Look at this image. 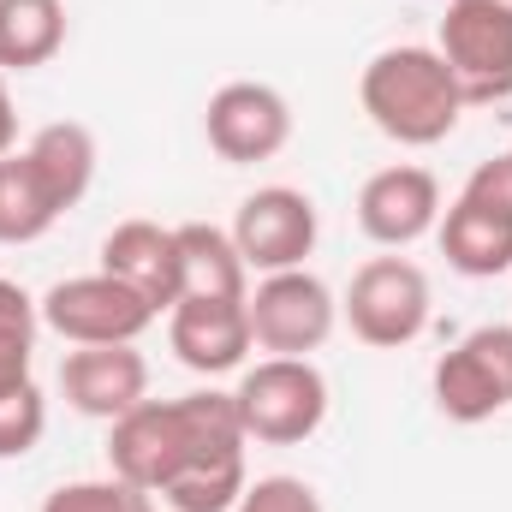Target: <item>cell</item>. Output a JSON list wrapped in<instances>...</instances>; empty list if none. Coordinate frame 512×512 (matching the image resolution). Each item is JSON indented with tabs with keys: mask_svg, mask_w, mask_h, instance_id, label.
I'll list each match as a JSON object with an SVG mask.
<instances>
[{
	"mask_svg": "<svg viewBox=\"0 0 512 512\" xmlns=\"http://www.w3.org/2000/svg\"><path fill=\"white\" fill-rule=\"evenodd\" d=\"M36 328H42V304H36L18 280H0V393H12V387L30 382Z\"/></svg>",
	"mask_w": 512,
	"mask_h": 512,
	"instance_id": "obj_20",
	"label": "cell"
},
{
	"mask_svg": "<svg viewBox=\"0 0 512 512\" xmlns=\"http://www.w3.org/2000/svg\"><path fill=\"white\" fill-rule=\"evenodd\" d=\"M60 393H66L72 411L114 423L131 405L149 399V364H143L137 346H78L60 364Z\"/></svg>",
	"mask_w": 512,
	"mask_h": 512,
	"instance_id": "obj_13",
	"label": "cell"
},
{
	"mask_svg": "<svg viewBox=\"0 0 512 512\" xmlns=\"http://www.w3.org/2000/svg\"><path fill=\"white\" fill-rule=\"evenodd\" d=\"M203 131H209V149L233 167H256V161H274L286 143H292V108L274 84H256V78H239V84H221L209 96V114H203Z\"/></svg>",
	"mask_w": 512,
	"mask_h": 512,
	"instance_id": "obj_9",
	"label": "cell"
},
{
	"mask_svg": "<svg viewBox=\"0 0 512 512\" xmlns=\"http://www.w3.org/2000/svg\"><path fill=\"white\" fill-rule=\"evenodd\" d=\"M24 155H30L36 179L48 185V197L60 203V215L84 203V191H90V179H96V137H90V126L54 120V126H42L24 143Z\"/></svg>",
	"mask_w": 512,
	"mask_h": 512,
	"instance_id": "obj_16",
	"label": "cell"
},
{
	"mask_svg": "<svg viewBox=\"0 0 512 512\" xmlns=\"http://www.w3.org/2000/svg\"><path fill=\"white\" fill-rule=\"evenodd\" d=\"M435 405L447 423H489L512 405V322L471 328L435 364Z\"/></svg>",
	"mask_w": 512,
	"mask_h": 512,
	"instance_id": "obj_8",
	"label": "cell"
},
{
	"mask_svg": "<svg viewBox=\"0 0 512 512\" xmlns=\"http://www.w3.org/2000/svg\"><path fill=\"white\" fill-rule=\"evenodd\" d=\"M36 304H42V328H54L72 346H137V334L155 322V310L108 268L60 280Z\"/></svg>",
	"mask_w": 512,
	"mask_h": 512,
	"instance_id": "obj_7",
	"label": "cell"
},
{
	"mask_svg": "<svg viewBox=\"0 0 512 512\" xmlns=\"http://www.w3.org/2000/svg\"><path fill=\"white\" fill-rule=\"evenodd\" d=\"M245 495V465H209V471H185L161 501L173 512H233Z\"/></svg>",
	"mask_w": 512,
	"mask_h": 512,
	"instance_id": "obj_22",
	"label": "cell"
},
{
	"mask_svg": "<svg viewBox=\"0 0 512 512\" xmlns=\"http://www.w3.org/2000/svg\"><path fill=\"white\" fill-rule=\"evenodd\" d=\"M233 512H322V495L304 477H256Z\"/></svg>",
	"mask_w": 512,
	"mask_h": 512,
	"instance_id": "obj_24",
	"label": "cell"
},
{
	"mask_svg": "<svg viewBox=\"0 0 512 512\" xmlns=\"http://www.w3.org/2000/svg\"><path fill=\"white\" fill-rule=\"evenodd\" d=\"M429 304H435L429 298V274L417 262H405V256H370L352 274L340 310H346V322H352V334L364 346L399 352V346H411L429 328Z\"/></svg>",
	"mask_w": 512,
	"mask_h": 512,
	"instance_id": "obj_5",
	"label": "cell"
},
{
	"mask_svg": "<svg viewBox=\"0 0 512 512\" xmlns=\"http://www.w3.org/2000/svg\"><path fill=\"white\" fill-rule=\"evenodd\" d=\"M245 417L233 393H185V399H143L108 423V471L137 483L143 495H167L185 471L245 465Z\"/></svg>",
	"mask_w": 512,
	"mask_h": 512,
	"instance_id": "obj_1",
	"label": "cell"
},
{
	"mask_svg": "<svg viewBox=\"0 0 512 512\" xmlns=\"http://www.w3.org/2000/svg\"><path fill=\"white\" fill-rule=\"evenodd\" d=\"M18 149V114H12V96H6V72H0V155Z\"/></svg>",
	"mask_w": 512,
	"mask_h": 512,
	"instance_id": "obj_26",
	"label": "cell"
},
{
	"mask_svg": "<svg viewBox=\"0 0 512 512\" xmlns=\"http://www.w3.org/2000/svg\"><path fill=\"white\" fill-rule=\"evenodd\" d=\"M42 429H48L42 387L24 382V387H12V393H0V459H24L42 441Z\"/></svg>",
	"mask_w": 512,
	"mask_h": 512,
	"instance_id": "obj_23",
	"label": "cell"
},
{
	"mask_svg": "<svg viewBox=\"0 0 512 512\" xmlns=\"http://www.w3.org/2000/svg\"><path fill=\"white\" fill-rule=\"evenodd\" d=\"M66 48V0H0V72H36Z\"/></svg>",
	"mask_w": 512,
	"mask_h": 512,
	"instance_id": "obj_18",
	"label": "cell"
},
{
	"mask_svg": "<svg viewBox=\"0 0 512 512\" xmlns=\"http://www.w3.org/2000/svg\"><path fill=\"white\" fill-rule=\"evenodd\" d=\"M179 233V280H185V298H251L245 286V256L233 245V233L209 227V221H185L173 227Z\"/></svg>",
	"mask_w": 512,
	"mask_h": 512,
	"instance_id": "obj_17",
	"label": "cell"
},
{
	"mask_svg": "<svg viewBox=\"0 0 512 512\" xmlns=\"http://www.w3.org/2000/svg\"><path fill=\"white\" fill-rule=\"evenodd\" d=\"M233 405H239L251 441H262V447H298L328 417V376L310 358H262V364L245 370Z\"/></svg>",
	"mask_w": 512,
	"mask_h": 512,
	"instance_id": "obj_4",
	"label": "cell"
},
{
	"mask_svg": "<svg viewBox=\"0 0 512 512\" xmlns=\"http://www.w3.org/2000/svg\"><path fill=\"white\" fill-rule=\"evenodd\" d=\"M459 197H471V203H483V209H495V215H512V149L495 155V161H477Z\"/></svg>",
	"mask_w": 512,
	"mask_h": 512,
	"instance_id": "obj_25",
	"label": "cell"
},
{
	"mask_svg": "<svg viewBox=\"0 0 512 512\" xmlns=\"http://www.w3.org/2000/svg\"><path fill=\"white\" fill-rule=\"evenodd\" d=\"M358 102L370 114V126L405 143V149H435L447 143L459 114H465V96L447 72V60L423 42H399V48H382L364 78H358Z\"/></svg>",
	"mask_w": 512,
	"mask_h": 512,
	"instance_id": "obj_2",
	"label": "cell"
},
{
	"mask_svg": "<svg viewBox=\"0 0 512 512\" xmlns=\"http://www.w3.org/2000/svg\"><path fill=\"white\" fill-rule=\"evenodd\" d=\"M167 340L185 370L197 376H227L251 352V310L245 298H179L167 310Z\"/></svg>",
	"mask_w": 512,
	"mask_h": 512,
	"instance_id": "obj_12",
	"label": "cell"
},
{
	"mask_svg": "<svg viewBox=\"0 0 512 512\" xmlns=\"http://www.w3.org/2000/svg\"><path fill=\"white\" fill-rule=\"evenodd\" d=\"M42 512H155V495H143L126 477H84V483H60Z\"/></svg>",
	"mask_w": 512,
	"mask_h": 512,
	"instance_id": "obj_21",
	"label": "cell"
},
{
	"mask_svg": "<svg viewBox=\"0 0 512 512\" xmlns=\"http://www.w3.org/2000/svg\"><path fill=\"white\" fill-rule=\"evenodd\" d=\"M251 310V340L268 358H310L328 346L334 322H340V304L328 292V280H316L310 268H280V274H262L256 292L245 298Z\"/></svg>",
	"mask_w": 512,
	"mask_h": 512,
	"instance_id": "obj_6",
	"label": "cell"
},
{
	"mask_svg": "<svg viewBox=\"0 0 512 512\" xmlns=\"http://www.w3.org/2000/svg\"><path fill=\"white\" fill-rule=\"evenodd\" d=\"M435 221H441V185L429 167L399 161V167L370 173L358 191V227H364V239H376L387 251L417 245L423 233H435Z\"/></svg>",
	"mask_w": 512,
	"mask_h": 512,
	"instance_id": "obj_11",
	"label": "cell"
},
{
	"mask_svg": "<svg viewBox=\"0 0 512 512\" xmlns=\"http://www.w3.org/2000/svg\"><path fill=\"white\" fill-rule=\"evenodd\" d=\"M507 6H512V0H507Z\"/></svg>",
	"mask_w": 512,
	"mask_h": 512,
	"instance_id": "obj_27",
	"label": "cell"
},
{
	"mask_svg": "<svg viewBox=\"0 0 512 512\" xmlns=\"http://www.w3.org/2000/svg\"><path fill=\"white\" fill-rule=\"evenodd\" d=\"M435 54L447 60L465 108L512 102V6L507 0H447Z\"/></svg>",
	"mask_w": 512,
	"mask_h": 512,
	"instance_id": "obj_3",
	"label": "cell"
},
{
	"mask_svg": "<svg viewBox=\"0 0 512 512\" xmlns=\"http://www.w3.org/2000/svg\"><path fill=\"white\" fill-rule=\"evenodd\" d=\"M447 268L471 274V280H495L512 268V215H495L471 197H453V209L435 221Z\"/></svg>",
	"mask_w": 512,
	"mask_h": 512,
	"instance_id": "obj_15",
	"label": "cell"
},
{
	"mask_svg": "<svg viewBox=\"0 0 512 512\" xmlns=\"http://www.w3.org/2000/svg\"><path fill=\"white\" fill-rule=\"evenodd\" d=\"M54 221H60V203L36 179L30 155L24 149L0 155V245H36Z\"/></svg>",
	"mask_w": 512,
	"mask_h": 512,
	"instance_id": "obj_19",
	"label": "cell"
},
{
	"mask_svg": "<svg viewBox=\"0 0 512 512\" xmlns=\"http://www.w3.org/2000/svg\"><path fill=\"white\" fill-rule=\"evenodd\" d=\"M102 268H108L114 280H126L155 316L185 298V280H179V233H173V227L120 221V227L102 239Z\"/></svg>",
	"mask_w": 512,
	"mask_h": 512,
	"instance_id": "obj_14",
	"label": "cell"
},
{
	"mask_svg": "<svg viewBox=\"0 0 512 512\" xmlns=\"http://www.w3.org/2000/svg\"><path fill=\"white\" fill-rule=\"evenodd\" d=\"M316 203L292 185H262L239 203L233 215V245L256 274H280V268H304V256L316 251Z\"/></svg>",
	"mask_w": 512,
	"mask_h": 512,
	"instance_id": "obj_10",
	"label": "cell"
}]
</instances>
